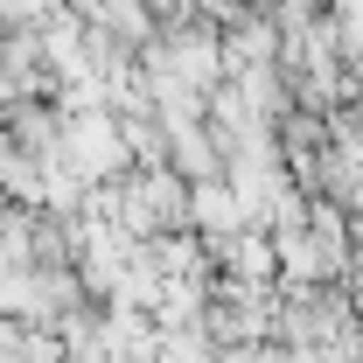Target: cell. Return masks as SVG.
Returning a JSON list of instances; mask_svg holds the SVG:
<instances>
[{
	"label": "cell",
	"mask_w": 363,
	"mask_h": 363,
	"mask_svg": "<svg viewBox=\"0 0 363 363\" xmlns=\"http://www.w3.org/2000/svg\"><path fill=\"white\" fill-rule=\"evenodd\" d=\"M217 259L230 266V286H272V238H259V230H238V238H217L210 245Z\"/></svg>",
	"instance_id": "cell-1"
},
{
	"label": "cell",
	"mask_w": 363,
	"mask_h": 363,
	"mask_svg": "<svg viewBox=\"0 0 363 363\" xmlns=\"http://www.w3.org/2000/svg\"><path fill=\"white\" fill-rule=\"evenodd\" d=\"M189 224L196 230H210V245L217 238H238V196H230L224 182H189Z\"/></svg>",
	"instance_id": "cell-2"
},
{
	"label": "cell",
	"mask_w": 363,
	"mask_h": 363,
	"mask_svg": "<svg viewBox=\"0 0 363 363\" xmlns=\"http://www.w3.org/2000/svg\"><path fill=\"white\" fill-rule=\"evenodd\" d=\"M168 154H175L182 182H217V161H224V147H217L210 126H182V133H168Z\"/></svg>",
	"instance_id": "cell-3"
},
{
	"label": "cell",
	"mask_w": 363,
	"mask_h": 363,
	"mask_svg": "<svg viewBox=\"0 0 363 363\" xmlns=\"http://www.w3.org/2000/svg\"><path fill=\"white\" fill-rule=\"evenodd\" d=\"M105 21L126 28V35H147V7H140V0H105Z\"/></svg>",
	"instance_id": "cell-4"
}]
</instances>
